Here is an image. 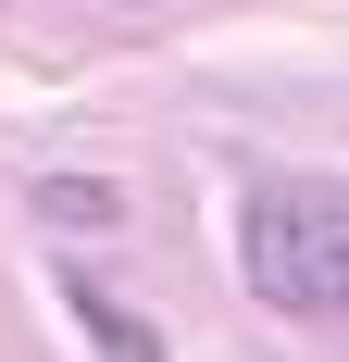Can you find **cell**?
Returning <instances> with one entry per match:
<instances>
[{
    "instance_id": "7a4b0ae2",
    "label": "cell",
    "mask_w": 349,
    "mask_h": 362,
    "mask_svg": "<svg viewBox=\"0 0 349 362\" xmlns=\"http://www.w3.org/2000/svg\"><path fill=\"white\" fill-rule=\"evenodd\" d=\"M63 313L88 325V350H100V362H174V350H162V325H138V313L100 288V275H75V288H63Z\"/></svg>"
},
{
    "instance_id": "6da1fadb",
    "label": "cell",
    "mask_w": 349,
    "mask_h": 362,
    "mask_svg": "<svg viewBox=\"0 0 349 362\" xmlns=\"http://www.w3.org/2000/svg\"><path fill=\"white\" fill-rule=\"evenodd\" d=\"M237 262L275 313H349V187H262Z\"/></svg>"
},
{
    "instance_id": "3957f363",
    "label": "cell",
    "mask_w": 349,
    "mask_h": 362,
    "mask_svg": "<svg viewBox=\"0 0 349 362\" xmlns=\"http://www.w3.org/2000/svg\"><path fill=\"white\" fill-rule=\"evenodd\" d=\"M37 213H50V225H75V238H100V225L125 213V200H112L100 175H50V187H37Z\"/></svg>"
}]
</instances>
